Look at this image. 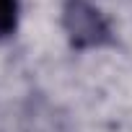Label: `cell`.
I'll return each instance as SVG.
<instances>
[{"instance_id": "obj_1", "label": "cell", "mask_w": 132, "mask_h": 132, "mask_svg": "<svg viewBox=\"0 0 132 132\" xmlns=\"http://www.w3.org/2000/svg\"><path fill=\"white\" fill-rule=\"evenodd\" d=\"M16 23V0H0V34L11 31Z\"/></svg>"}]
</instances>
